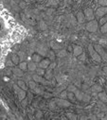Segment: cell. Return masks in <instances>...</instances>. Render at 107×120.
I'll return each instance as SVG.
<instances>
[{
	"label": "cell",
	"mask_w": 107,
	"mask_h": 120,
	"mask_svg": "<svg viewBox=\"0 0 107 120\" xmlns=\"http://www.w3.org/2000/svg\"><path fill=\"white\" fill-rule=\"evenodd\" d=\"M88 50H89L90 56H91V58L93 59L94 62H101V58H100V56L98 54V52L95 50L94 45L89 44V45H88Z\"/></svg>",
	"instance_id": "6da1fadb"
},
{
	"label": "cell",
	"mask_w": 107,
	"mask_h": 120,
	"mask_svg": "<svg viewBox=\"0 0 107 120\" xmlns=\"http://www.w3.org/2000/svg\"><path fill=\"white\" fill-rule=\"evenodd\" d=\"M94 48H95V50L98 52V54L100 56L101 60H103L104 62H107V53L104 51V49L102 48V46H101L100 44H95V45H94Z\"/></svg>",
	"instance_id": "7a4b0ae2"
},
{
	"label": "cell",
	"mask_w": 107,
	"mask_h": 120,
	"mask_svg": "<svg viewBox=\"0 0 107 120\" xmlns=\"http://www.w3.org/2000/svg\"><path fill=\"white\" fill-rule=\"evenodd\" d=\"M13 89H14V91L16 92V94H17V97H18V98L20 99V100H24L25 98H26V95H27V93H26V90H23V89H21L18 85H13Z\"/></svg>",
	"instance_id": "3957f363"
},
{
	"label": "cell",
	"mask_w": 107,
	"mask_h": 120,
	"mask_svg": "<svg viewBox=\"0 0 107 120\" xmlns=\"http://www.w3.org/2000/svg\"><path fill=\"white\" fill-rule=\"evenodd\" d=\"M86 29H87L88 31H90L91 33L96 32L97 29H98V22L95 21V20L89 21V23L86 25Z\"/></svg>",
	"instance_id": "277c9868"
},
{
	"label": "cell",
	"mask_w": 107,
	"mask_h": 120,
	"mask_svg": "<svg viewBox=\"0 0 107 120\" xmlns=\"http://www.w3.org/2000/svg\"><path fill=\"white\" fill-rule=\"evenodd\" d=\"M55 67H56V62H53V63H51V62H50V64H49V66H48L47 71L45 73V75H46V80H50L52 79V77H53V75H52V70L54 69Z\"/></svg>",
	"instance_id": "5b68a950"
},
{
	"label": "cell",
	"mask_w": 107,
	"mask_h": 120,
	"mask_svg": "<svg viewBox=\"0 0 107 120\" xmlns=\"http://www.w3.org/2000/svg\"><path fill=\"white\" fill-rule=\"evenodd\" d=\"M84 14L85 19L88 20V21L94 20V18H95V16H94V12H93L92 9H90V8H86V9L84 10Z\"/></svg>",
	"instance_id": "8992f818"
},
{
	"label": "cell",
	"mask_w": 107,
	"mask_h": 120,
	"mask_svg": "<svg viewBox=\"0 0 107 120\" xmlns=\"http://www.w3.org/2000/svg\"><path fill=\"white\" fill-rule=\"evenodd\" d=\"M32 79H33V80L34 81H36V82H39V83H42V84H45V85H46V84H50V81L49 80H46V79H43L40 75H33L32 76Z\"/></svg>",
	"instance_id": "52a82bcc"
},
{
	"label": "cell",
	"mask_w": 107,
	"mask_h": 120,
	"mask_svg": "<svg viewBox=\"0 0 107 120\" xmlns=\"http://www.w3.org/2000/svg\"><path fill=\"white\" fill-rule=\"evenodd\" d=\"M55 102L57 103V105L58 106H60V107H64V108H66V107H69L70 105H71V102H69V101H67L66 99H65V98H61V99H56L55 100Z\"/></svg>",
	"instance_id": "ba28073f"
},
{
	"label": "cell",
	"mask_w": 107,
	"mask_h": 120,
	"mask_svg": "<svg viewBox=\"0 0 107 120\" xmlns=\"http://www.w3.org/2000/svg\"><path fill=\"white\" fill-rule=\"evenodd\" d=\"M107 13V7H100V8H99L98 10H97V11H96V14H97V16L99 17V18H101V17H103L105 14Z\"/></svg>",
	"instance_id": "9c48e42d"
},
{
	"label": "cell",
	"mask_w": 107,
	"mask_h": 120,
	"mask_svg": "<svg viewBox=\"0 0 107 120\" xmlns=\"http://www.w3.org/2000/svg\"><path fill=\"white\" fill-rule=\"evenodd\" d=\"M50 60L49 59H44V60H41V62H39V67L43 68V69H46L49 66L50 64Z\"/></svg>",
	"instance_id": "30bf717a"
},
{
	"label": "cell",
	"mask_w": 107,
	"mask_h": 120,
	"mask_svg": "<svg viewBox=\"0 0 107 120\" xmlns=\"http://www.w3.org/2000/svg\"><path fill=\"white\" fill-rule=\"evenodd\" d=\"M83 47L82 46H80V45H76V46H74V48H73V55L75 56V57H78V56H80L82 53H83Z\"/></svg>",
	"instance_id": "8fae6325"
},
{
	"label": "cell",
	"mask_w": 107,
	"mask_h": 120,
	"mask_svg": "<svg viewBox=\"0 0 107 120\" xmlns=\"http://www.w3.org/2000/svg\"><path fill=\"white\" fill-rule=\"evenodd\" d=\"M98 97H99V98L100 99L101 102L107 103V95H106V93H104V92L101 91V92L98 93Z\"/></svg>",
	"instance_id": "7c38bea8"
},
{
	"label": "cell",
	"mask_w": 107,
	"mask_h": 120,
	"mask_svg": "<svg viewBox=\"0 0 107 120\" xmlns=\"http://www.w3.org/2000/svg\"><path fill=\"white\" fill-rule=\"evenodd\" d=\"M76 17H77V20H78L79 23H83L85 20V17H84V14L83 11H79L77 13V16Z\"/></svg>",
	"instance_id": "4fadbf2b"
},
{
	"label": "cell",
	"mask_w": 107,
	"mask_h": 120,
	"mask_svg": "<svg viewBox=\"0 0 107 120\" xmlns=\"http://www.w3.org/2000/svg\"><path fill=\"white\" fill-rule=\"evenodd\" d=\"M50 46H51V48L53 50H59V49H61V47H62L58 43H56L54 41H51L50 42Z\"/></svg>",
	"instance_id": "5bb4252c"
},
{
	"label": "cell",
	"mask_w": 107,
	"mask_h": 120,
	"mask_svg": "<svg viewBox=\"0 0 107 120\" xmlns=\"http://www.w3.org/2000/svg\"><path fill=\"white\" fill-rule=\"evenodd\" d=\"M74 95H75V97H76V98H77L78 100H82L84 93V92H80V91L77 89V90L74 92Z\"/></svg>",
	"instance_id": "9a60e30c"
},
{
	"label": "cell",
	"mask_w": 107,
	"mask_h": 120,
	"mask_svg": "<svg viewBox=\"0 0 107 120\" xmlns=\"http://www.w3.org/2000/svg\"><path fill=\"white\" fill-rule=\"evenodd\" d=\"M91 91L93 93H99V92L102 91V87L100 85H99V84H95V85H93L91 87Z\"/></svg>",
	"instance_id": "2e32d148"
},
{
	"label": "cell",
	"mask_w": 107,
	"mask_h": 120,
	"mask_svg": "<svg viewBox=\"0 0 107 120\" xmlns=\"http://www.w3.org/2000/svg\"><path fill=\"white\" fill-rule=\"evenodd\" d=\"M36 68H37L36 62H31L28 63V70H30V71H34V70H36Z\"/></svg>",
	"instance_id": "e0dca14e"
},
{
	"label": "cell",
	"mask_w": 107,
	"mask_h": 120,
	"mask_svg": "<svg viewBox=\"0 0 107 120\" xmlns=\"http://www.w3.org/2000/svg\"><path fill=\"white\" fill-rule=\"evenodd\" d=\"M11 61H12V62H13L14 64H18L19 62H20V58H19V56H18L17 54H12V56H11Z\"/></svg>",
	"instance_id": "ac0fdd59"
},
{
	"label": "cell",
	"mask_w": 107,
	"mask_h": 120,
	"mask_svg": "<svg viewBox=\"0 0 107 120\" xmlns=\"http://www.w3.org/2000/svg\"><path fill=\"white\" fill-rule=\"evenodd\" d=\"M17 85H18L21 89H23V90H26V91H27V89H28V86L26 85V83H25L24 80H18V81H17Z\"/></svg>",
	"instance_id": "d6986e66"
},
{
	"label": "cell",
	"mask_w": 107,
	"mask_h": 120,
	"mask_svg": "<svg viewBox=\"0 0 107 120\" xmlns=\"http://www.w3.org/2000/svg\"><path fill=\"white\" fill-rule=\"evenodd\" d=\"M12 72L15 74L16 77H21L23 75V70H21L20 68H15V69H12Z\"/></svg>",
	"instance_id": "ffe728a7"
},
{
	"label": "cell",
	"mask_w": 107,
	"mask_h": 120,
	"mask_svg": "<svg viewBox=\"0 0 107 120\" xmlns=\"http://www.w3.org/2000/svg\"><path fill=\"white\" fill-rule=\"evenodd\" d=\"M41 60H42V58H41V56L40 55H38V54H33V56H32V62H41Z\"/></svg>",
	"instance_id": "44dd1931"
},
{
	"label": "cell",
	"mask_w": 107,
	"mask_h": 120,
	"mask_svg": "<svg viewBox=\"0 0 107 120\" xmlns=\"http://www.w3.org/2000/svg\"><path fill=\"white\" fill-rule=\"evenodd\" d=\"M19 68H20L21 70H23V71L28 70V63L25 62H23L19 63Z\"/></svg>",
	"instance_id": "7402d4cb"
},
{
	"label": "cell",
	"mask_w": 107,
	"mask_h": 120,
	"mask_svg": "<svg viewBox=\"0 0 107 120\" xmlns=\"http://www.w3.org/2000/svg\"><path fill=\"white\" fill-rule=\"evenodd\" d=\"M66 54H67L66 50L62 49V50H60V51L57 53V56H58L59 58H64V57H65V56H66Z\"/></svg>",
	"instance_id": "603a6c76"
},
{
	"label": "cell",
	"mask_w": 107,
	"mask_h": 120,
	"mask_svg": "<svg viewBox=\"0 0 107 120\" xmlns=\"http://www.w3.org/2000/svg\"><path fill=\"white\" fill-rule=\"evenodd\" d=\"M67 98L71 100V102H75V95H74V93H72V92L67 93Z\"/></svg>",
	"instance_id": "cb8c5ba5"
},
{
	"label": "cell",
	"mask_w": 107,
	"mask_h": 120,
	"mask_svg": "<svg viewBox=\"0 0 107 120\" xmlns=\"http://www.w3.org/2000/svg\"><path fill=\"white\" fill-rule=\"evenodd\" d=\"M76 90H77V87H76L74 84H70V85L67 87V92H72V93H74Z\"/></svg>",
	"instance_id": "d4e9b609"
},
{
	"label": "cell",
	"mask_w": 107,
	"mask_h": 120,
	"mask_svg": "<svg viewBox=\"0 0 107 120\" xmlns=\"http://www.w3.org/2000/svg\"><path fill=\"white\" fill-rule=\"evenodd\" d=\"M100 31H101V33H106V32H107V22L104 23L103 25H101Z\"/></svg>",
	"instance_id": "484cf974"
},
{
	"label": "cell",
	"mask_w": 107,
	"mask_h": 120,
	"mask_svg": "<svg viewBox=\"0 0 107 120\" xmlns=\"http://www.w3.org/2000/svg\"><path fill=\"white\" fill-rule=\"evenodd\" d=\"M36 72H37V74L38 75H40V76H43V75H45V73H46V71H45V69H43V68H36Z\"/></svg>",
	"instance_id": "4316f807"
},
{
	"label": "cell",
	"mask_w": 107,
	"mask_h": 120,
	"mask_svg": "<svg viewBox=\"0 0 107 120\" xmlns=\"http://www.w3.org/2000/svg\"><path fill=\"white\" fill-rule=\"evenodd\" d=\"M99 4L102 7H107V0H99Z\"/></svg>",
	"instance_id": "83f0119b"
},
{
	"label": "cell",
	"mask_w": 107,
	"mask_h": 120,
	"mask_svg": "<svg viewBox=\"0 0 107 120\" xmlns=\"http://www.w3.org/2000/svg\"><path fill=\"white\" fill-rule=\"evenodd\" d=\"M29 84H30V88L31 89H34L36 87V81H34V80H30Z\"/></svg>",
	"instance_id": "f1b7e54d"
},
{
	"label": "cell",
	"mask_w": 107,
	"mask_h": 120,
	"mask_svg": "<svg viewBox=\"0 0 107 120\" xmlns=\"http://www.w3.org/2000/svg\"><path fill=\"white\" fill-rule=\"evenodd\" d=\"M67 118L71 119V120H75V119H77V115L74 113H67Z\"/></svg>",
	"instance_id": "f546056e"
},
{
	"label": "cell",
	"mask_w": 107,
	"mask_h": 120,
	"mask_svg": "<svg viewBox=\"0 0 107 120\" xmlns=\"http://www.w3.org/2000/svg\"><path fill=\"white\" fill-rule=\"evenodd\" d=\"M82 100H84V102H88V101L90 100V97H89L88 95L84 94V97H83V99H82Z\"/></svg>",
	"instance_id": "4dcf8cb0"
},
{
	"label": "cell",
	"mask_w": 107,
	"mask_h": 120,
	"mask_svg": "<svg viewBox=\"0 0 107 120\" xmlns=\"http://www.w3.org/2000/svg\"><path fill=\"white\" fill-rule=\"evenodd\" d=\"M106 22H107V17H101L99 23V25H103V24Z\"/></svg>",
	"instance_id": "1f68e13d"
},
{
	"label": "cell",
	"mask_w": 107,
	"mask_h": 120,
	"mask_svg": "<svg viewBox=\"0 0 107 120\" xmlns=\"http://www.w3.org/2000/svg\"><path fill=\"white\" fill-rule=\"evenodd\" d=\"M60 97H61V98H65H65H67V92H66V91H64V92L60 95Z\"/></svg>",
	"instance_id": "d6a6232c"
},
{
	"label": "cell",
	"mask_w": 107,
	"mask_h": 120,
	"mask_svg": "<svg viewBox=\"0 0 107 120\" xmlns=\"http://www.w3.org/2000/svg\"><path fill=\"white\" fill-rule=\"evenodd\" d=\"M78 57H79V60H80V61H85V59H86V56H85L84 53V54L82 53L81 55L78 56Z\"/></svg>",
	"instance_id": "836d02e7"
},
{
	"label": "cell",
	"mask_w": 107,
	"mask_h": 120,
	"mask_svg": "<svg viewBox=\"0 0 107 120\" xmlns=\"http://www.w3.org/2000/svg\"><path fill=\"white\" fill-rule=\"evenodd\" d=\"M36 118H38V119H40V118H42V116H43V114H42V112L41 111H38L37 113H36Z\"/></svg>",
	"instance_id": "e575fe53"
},
{
	"label": "cell",
	"mask_w": 107,
	"mask_h": 120,
	"mask_svg": "<svg viewBox=\"0 0 107 120\" xmlns=\"http://www.w3.org/2000/svg\"><path fill=\"white\" fill-rule=\"evenodd\" d=\"M58 4V0H50L48 5H57Z\"/></svg>",
	"instance_id": "d590c367"
},
{
	"label": "cell",
	"mask_w": 107,
	"mask_h": 120,
	"mask_svg": "<svg viewBox=\"0 0 107 120\" xmlns=\"http://www.w3.org/2000/svg\"><path fill=\"white\" fill-rule=\"evenodd\" d=\"M48 54H49V60H50V61H51V60H54V58H55L54 53H53V52L51 51V52H49Z\"/></svg>",
	"instance_id": "8d00e7d4"
},
{
	"label": "cell",
	"mask_w": 107,
	"mask_h": 120,
	"mask_svg": "<svg viewBox=\"0 0 107 120\" xmlns=\"http://www.w3.org/2000/svg\"><path fill=\"white\" fill-rule=\"evenodd\" d=\"M7 65H8V66H13V65H14V63H13V62H12V61L11 60V61H8V62H7Z\"/></svg>",
	"instance_id": "74e56055"
},
{
	"label": "cell",
	"mask_w": 107,
	"mask_h": 120,
	"mask_svg": "<svg viewBox=\"0 0 107 120\" xmlns=\"http://www.w3.org/2000/svg\"><path fill=\"white\" fill-rule=\"evenodd\" d=\"M103 71H104V73H105L106 76H107V67H104V68H103Z\"/></svg>",
	"instance_id": "f35d334b"
},
{
	"label": "cell",
	"mask_w": 107,
	"mask_h": 120,
	"mask_svg": "<svg viewBox=\"0 0 107 120\" xmlns=\"http://www.w3.org/2000/svg\"><path fill=\"white\" fill-rule=\"evenodd\" d=\"M65 3H71V0H65Z\"/></svg>",
	"instance_id": "ab89813d"
}]
</instances>
